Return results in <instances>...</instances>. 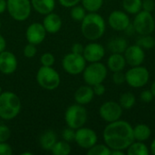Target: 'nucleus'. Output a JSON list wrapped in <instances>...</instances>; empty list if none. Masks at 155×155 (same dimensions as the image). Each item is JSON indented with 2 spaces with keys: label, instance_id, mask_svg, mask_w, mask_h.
<instances>
[{
  "label": "nucleus",
  "instance_id": "nucleus-34",
  "mask_svg": "<svg viewBox=\"0 0 155 155\" xmlns=\"http://www.w3.org/2000/svg\"><path fill=\"white\" fill-rule=\"evenodd\" d=\"M23 53H24V55H25L26 58H33L34 56H35V54H36V53H37L36 45L28 43V44L24 47Z\"/></svg>",
  "mask_w": 155,
  "mask_h": 155
},
{
  "label": "nucleus",
  "instance_id": "nucleus-16",
  "mask_svg": "<svg viewBox=\"0 0 155 155\" xmlns=\"http://www.w3.org/2000/svg\"><path fill=\"white\" fill-rule=\"evenodd\" d=\"M17 58L10 51H3L0 53V72L3 74H12L17 68Z\"/></svg>",
  "mask_w": 155,
  "mask_h": 155
},
{
  "label": "nucleus",
  "instance_id": "nucleus-48",
  "mask_svg": "<svg viewBox=\"0 0 155 155\" xmlns=\"http://www.w3.org/2000/svg\"><path fill=\"white\" fill-rule=\"evenodd\" d=\"M150 152L152 154L155 155V139L151 143V146H150Z\"/></svg>",
  "mask_w": 155,
  "mask_h": 155
},
{
  "label": "nucleus",
  "instance_id": "nucleus-52",
  "mask_svg": "<svg viewBox=\"0 0 155 155\" xmlns=\"http://www.w3.org/2000/svg\"><path fill=\"white\" fill-rule=\"evenodd\" d=\"M1 26H2V24H1V21H0V28H1Z\"/></svg>",
  "mask_w": 155,
  "mask_h": 155
},
{
  "label": "nucleus",
  "instance_id": "nucleus-13",
  "mask_svg": "<svg viewBox=\"0 0 155 155\" xmlns=\"http://www.w3.org/2000/svg\"><path fill=\"white\" fill-rule=\"evenodd\" d=\"M46 30L41 23H32L25 31V38L28 43L38 45L42 44L46 36Z\"/></svg>",
  "mask_w": 155,
  "mask_h": 155
},
{
  "label": "nucleus",
  "instance_id": "nucleus-6",
  "mask_svg": "<svg viewBox=\"0 0 155 155\" xmlns=\"http://www.w3.org/2000/svg\"><path fill=\"white\" fill-rule=\"evenodd\" d=\"M107 76V67L100 63H90L85 66L83 72V78L86 84L94 86V84L103 83Z\"/></svg>",
  "mask_w": 155,
  "mask_h": 155
},
{
  "label": "nucleus",
  "instance_id": "nucleus-14",
  "mask_svg": "<svg viewBox=\"0 0 155 155\" xmlns=\"http://www.w3.org/2000/svg\"><path fill=\"white\" fill-rule=\"evenodd\" d=\"M124 55L126 64H128L131 66L141 65L145 59L144 51L138 45H133L128 46L126 50L124 51Z\"/></svg>",
  "mask_w": 155,
  "mask_h": 155
},
{
  "label": "nucleus",
  "instance_id": "nucleus-31",
  "mask_svg": "<svg viewBox=\"0 0 155 155\" xmlns=\"http://www.w3.org/2000/svg\"><path fill=\"white\" fill-rule=\"evenodd\" d=\"M154 40L151 35H143L138 37L136 45L141 46L143 49H152L154 47Z\"/></svg>",
  "mask_w": 155,
  "mask_h": 155
},
{
  "label": "nucleus",
  "instance_id": "nucleus-40",
  "mask_svg": "<svg viewBox=\"0 0 155 155\" xmlns=\"http://www.w3.org/2000/svg\"><path fill=\"white\" fill-rule=\"evenodd\" d=\"M12 147L6 142L0 143V155H12Z\"/></svg>",
  "mask_w": 155,
  "mask_h": 155
},
{
  "label": "nucleus",
  "instance_id": "nucleus-24",
  "mask_svg": "<svg viewBox=\"0 0 155 155\" xmlns=\"http://www.w3.org/2000/svg\"><path fill=\"white\" fill-rule=\"evenodd\" d=\"M151 136V129L147 124H139L134 128V137L135 141L145 142Z\"/></svg>",
  "mask_w": 155,
  "mask_h": 155
},
{
  "label": "nucleus",
  "instance_id": "nucleus-30",
  "mask_svg": "<svg viewBox=\"0 0 155 155\" xmlns=\"http://www.w3.org/2000/svg\"><path fill=\"white\" fill-rule=\"evenodd\" d=\"M88 155H111V149L106 144H94L87 150Z\"/></svg>",
  "mask_w": 155,
  "mask_h": 155
},
{
  "label": "nucleus",
  "instance_id": "nucleus-2",
  "mask_svg": "<svg viewBox=\"0 0 155 155\" xmlns=\"http://www.w3.org/2000/svg\"><path fill=\"white\" fill-rule=\"evenodd\" d=\"M106 29L104 17L97 12L86 14L82 20L81 32L87 40L95 41L101 38Z\"/></svg>",
  "mask_w": 155,
  "mask_h": 155
},
{
  "label": "nucleus",
  "instance_id": "nucleus-51",
  "mask_svg": "<svg viewBox=\"0 0 155 155\" xmlns=\"http://www.w3.org/2000/svg\"><path fill=\"white\" fill-rule=\"evenodd\" d=\"M2 93V87H1V85H0V94Z\"/></svg>",
  "mask_w": 155,
  "mask_h": 155
},
{
  "label": "nucleus",
  "instance_id": "nucleus-5",
  "mask_svg": "<svg viewBox=\"0 0 155 155\" xmlns=\"http://www.w3.org/2000/svg\"><path fill=\"white\" fill-rule=\"evenodd\" d=\"M36 81L45 90L53 91L60 85L61 78L58 72L52 66L42 65L37 71Z\"/></svg>",
  "mask_w": 155,
  "mask_h": 155
},
{
  "label": "nucleus",
  "instance_id": "nucleus-26",
  "mask_svg": "<svg viewBox=\"0 0 155 155\" xmlns=\"http://www.w3.org/2000/svg\"><path fill=\"white\" fill-rule=\"evenodd\" d=\"M142 0H123V8L129 14L136 15L142 10Z\"/></svg>",
  "mask_w": 155,
  "mask_h": 155
},
{
  "label": "nucleus",
  "instance_id": "nucleus-46",
  "mask_svg": "<svg viewBox=\"0 0 155 155\" xmlns=\"http://www.w3.org/2000/svg\"><path fill=\"white\" fill-rule=\"evenodd\" d=\"M7 8V3L6 0H0V15L5 13Z\"/></svg>",
  "mask_w": 155,
  "mask_h": 155
},
{
  "label": "nucleus",
  "instance_id": "nucleus-44",
  "mask_svg": "<svg viewBox=\"0 0 155 155\" xmlns=\"http://www.w3.org/2000/svg\"><path fill=\"white\" fill-rule=\"evenodd\" d=\"M124 32H125V34L128 35H133L134 33H136V32H135V29H134V26L133 24H130V25L125 28Z\"/></svg>",
  "mask_w": 155,
  "mask_h": 155
},
{
  "label": "nucleus",
  "instance_id": "nucleus-1",
  "mask_svg": "<svg viewBox=\"0 0 155 155\" xmlns=\"http://www.w3.org/2000/svg\"><path fill=\"white\" fill-rule=\"evenodd\" d=\"M103 137L111 150L124 151L134 142V127L126 121L117 120L105 126Z\"/></svg>",
  "mask_w": 155,
  "mask_h": 155
},
{
  "label": "nucleus",
  "instance_id": "nucleus-10",
  "mask_svg": "<svg viewBox=\"0 0 155 155\" xmlns=\"http://www.w3.org/2000/svg\"><path fill=\"white\" fill-rule=\"evenodd\" d=\"M135 32L140 35H151L155 28V21L152 13L146 11H140L136 14L133 23Z\"/></svg>",
  "mask_w": 155,
  "mask_h": 155
},
{
  "label": "nucleus",
  "instance_id": "nucleus-8",
  "mask_svg": "<svg viewBox=\"0 0 155 155\" xmlns=\"http://www.w3.org/2000/svg\"><path fill=\"white\" fill-rule=\"evenodd\" d=\"M150 79V74L147 68L142 65L132 66L125 73V82L134 88H141L147 84Z\"/></svg>",
  "mask_w": 155,
  "mask_h": 155
},
{
  "label": "nucleus",
  "instance_id": "nucleus-15",
  "mask_svg": "<svg viewBox=\"0 0 155 155\" xmlns=\"http://www.w3.org/2000/svg\"><path fill=\"white\" fill-rule=\"evenodd\" d=\"M105 54L104 47L99 43H90L86 45L84 48L83 55L86 62L89 63H95L100 62Z\"/></svg>",
  "mask_w": 155,
  "mask_h": 155
},
{
  "label": "nucleus",
  "instance_id": "nucleus-36",
  "mask_svg": "<svg viewBox=\"0 0 155 155\" xmlns=\"http://www.w3.org/2000/svg\"><path fill=\"white\" fill-rule=\"evenodd\" d=\"M10 136H11L10 129L5 124L0 125V143L7 142Z\"/></svg>",
  "mask_w": 155,
  "mask_h": 155
},
{
  "label": "nucleus",
  "instance_id": "nucleus-4",
  "mask_svg": "<svg viewBox=\"0 0 155 155\" xmlns=\"http://www.w3.org/2000/svg\"><path fill=\"white\" fill-rule=\"evenodd\" d=\"M87 111L82 104L70 105L64 113V121L68 127L77 130L83 127L87 122Z\"/></svg>",
  "mask_w": 155,
  "mask_h": 155
},
{
  "label": "nucleus",
  "instance_id": "nucleus-25",
  "mask_svg": "<svg viewBox=\"0 0 155 155\" xmlns=\"http://www.w3.org/2000/svg\"><path fill=\"white\" fill-rule=\"evenodd\" d=\"M127 154L129 155H147L149 154L148 147L143 143V142H134L127 148Z\"/></svg>",
  "mask_w": 155,
  "mask_h": 155
},
{
  "label": "nucleus",
  "instance_id": "nucleus-22",
  "mask_svg": "<svg viewBox=\"0 0 155 155\" xmlns=\"http://www.w3.org/2000/svg\"><path fill=\"white\" fill-rule=\"evenodd\" d=\"M57 142V136L52 130H47L42 134L39 139L40 146L45 151H51L54 143Z\"/></svg>",
  "mask_w": 155,
  "mask_h": 155
},
{
  "label": "nucleus",
  "instance_id": "nucleus-11",
  "mask_svg": "<svg viewBox=\"0 0 155 155\" xmlns=\"http://www.w3.org/2000/svg\"><path fill=\"white\" fill-rule=\"evenodd\" d=\"M99 114L101 118L109 123L120 120L123 115V108L119 103L114 101H108L104 103L99 109Z\"/></svg>",
  "mask_w": 155,
  "mask_h": 155
},
{
  "label": "nucleus",
  "instance_id": "nucleus-39",
  "mask_svg": "<svg viewBox=\"0 0 155 155\" xmlns=\"http://www.w3.org/2000/svg\"><path fill=\"white\" fill-rule=\"evenodd\" d=\"M153 94L151 90H144L140 94V99L144 103H150L153 99Z\"/></svg>",
  "mask_w": 155,
  "mask_h": 155
},
{
  "label": "nucleus",
  "instance_id": "nucleus-17",
  "mask_svg": "<svg viewBox=\"0 0 155 155\" xmlns=\"http://www.w3.org/2000/svg\"><path fill=\"white\" fill-rule=\"evenodd\" d=\"M108 24L115 31H124L131 24L128 15L120 10L113 11L108 16Z\"/></svg>",
  "mask_w": 155,
  "mask_h": 155
},
{
  "label": "nucleus",
  "instance_id": "nucleus-12",
  "mask_svg": "<svg viewBox=\"0 0 155 155\" xmlns=\"http://www.w3.org/2000/svg\"><path fill=\"white\" fill-rule=\"evenodd\" d=\"M97 134L96 133L86 127H81L75 131V138L74 142L77 143L78 146H80L83 149L88 150L92 146L97 143Z\"/></svg>",
  "mask_w": 155,
  "mask_h": 155
},
{
  "label": "nucleus",
  "instance_id": "nucleus-9",
  "mask_svg": "<svg viewBox=\"0 0 155 155\" xmlns=\"http://www.w3.org/2000/svg\"><path fill=\"white\" fill-rule=\"evenodd\" d=\"M63 69L69 74L77 75L84 72L86 66V60L83 54L69 53L62 60Z\"/></svg>",
  "mask_w": 155,
  "mask_h": 155
},
{
  "label": "nucleus",
  "instance_id": "nucleus-21",
  "mask_svg": "<svg viewBox=\"0 0 155 155\" xmlns=\"http://www.w3.org/2000/svg\"><path fill=\"white\" fill-rule=\"evenodd\" d=\"M125 65H126V61L123 54L113 53L107 60V68L113 73L123 71Z\"/></svg>",
  "mask_w": 155,
  "mask_h": 155
},
{
  "label": "nucleus",
  "instance_id": "nucleus-28",
  "mask_svg": "<svg viewBox=\"0 0 155 155\" xmlns=\"http://www.w3.org/2000/svg\"><path fill=\"white\" fill-rule=\"evenodd\" d=\"M135 101H136V99H135L134 94L133 93L127 92V93L123 94L120 96L119 104L123 109L128 110V109H131L134 107V105L135 104Z\"/></svg>",
  "mask_w": 155,
  "mask_h": 155
},
{
  "label": "nucleus",
  "instance_id": "nucleus-23",
  "mask_svg": "<svg viewBox=\"0 0 155 155\" xmlns=\"http://www.w3.org/2000/svg\"><path fill=\"white\" fill-rule=\"evenodd\" d=\"M107 47L110 52L115 54H124L126 48L128 47V43L125 38L121 36H116L112 38L107 45Z\"/></svg>",
  "mask_w": 155,
  "mask_h": 155
},
{
  "label": "nucleus",
  "instance_id": "nucleus-49",
  "mask_svg": "<svg viewBox=\"0 0 155 155\" xmlns=\"http://www.w3.org/2000/svg\"><path fill=\"white\" fill-rule=\"evenodd\" d=\"M151 91H152V93H153V96L155 97V81L152 84V86H151V89H150Z\"/></svg>",
  "mask_w": 155,
  "mask_h": 155
},
{
  "label": "nucleus",
  "instance_id": "nucleus-43",
  "mask_svg": "<svg viewBox=\"0 0 155 155\" xmlns=\"http://www.w3.org/2000/svg\"><path fill=\"white\" fill-rule=\"evenodd\" d=\"M84 46L80 44V43H75L72 45V53L78 54H83Z\"/></svg>",
  "mask_w": 155,
  "mask_h": 155
},
{
  "label": "nucleus",
  "instance_id": "nucleus-7",
  "mask_svg": "<svg viewBox=\"0 0 155 155\" xmlns=\"http://www.w3.org/2000/svg\"><path fill=\"white\" fill-rule=\"evenodd\" d=\"M6 10L14 20L24 22L30 16L32 12L30 0H6Z\"/></svg>",
  "mask_w": 155,
  "mask_h": 155
},
{
  "label": "nucleus",
  "instance_id": "nucleus-42",
  "mask_svg": "<svg viewBox=\"0 0 155 155\" xmlns=\"http://www.w3.org/2000/svg\"><path fill=\"white\" fill-rule=\"evenodd\" d=\"M60 5L64 7H66V8H71L76 5H78L81 0H58Z\"/></svg>",
  "mask_w": 155,
  "mask_h": 155
},
{
  "label": "nucleus",
  "instance_id": "nucleus-32",
  "mask_svg": "<svg viewBox=\"0 0 155 155\" xmlns=\"http://www.w3.org/2000/svg\"><path fill=\"white\" fill-rule=\"evenodd\" d=\"M70 15L71 17L77 22H82V20L84 18V16L86 15V10L83 5H76L73 7H71V11H70Z\"/></svg>",
  "mask_w": 155,
  "mask_h": 155
},
{
  "label": "nucleus",
  "instance_id": "nucleus-53",
  "mask_svg": "<svg viewBox=\"0 0 155 155\" xmlns=\"http://www.w3.org/2000/svg\"><path fill=\"white\" fill-rule=\"evenodd\" d=\"M154 47H155V40H154Z\"/></svg>",
  "mask_w": 155,
  "mask_h": 155
},
{
  "label": "nucleus",
  "instance_id": "nucleus-47",
  "mask_svg": "<svg viewBox=\"0 0 155 155\" xmlns=\"http://www.w3.org/2000/svg\"><path fill=\"white\" fill-rule=\"evenodd\" d=\"M111 154L112 155H124V152L122 150H111Z\"/></svg>",
  "mask_w": 155,
  "mask_h": 155
},
{
  "label": "nucleus",
  "instance_id": "nucleus-45",
  "mask_svg": "<svg viewBox=\"0 0 155 155\" xmlns=\"http://www.w3.org/2000/svg\"><path fill=\"white\" fill-rule=\"evenodd\" d=\"M5 47H6V41L5 39V37L2 35H0V53L5 51Z\"/></svg>",
  "mask_w": 155,
  "mask_h": 155
},
{
  "label": "nucleus",
  "instance_id": "nucleus-18",
  "mask_svg": "<svg viewBox=\"0 0 155 155\" xmlns=\"http://www.w3.org/2000/svg\"><path fill=\"white\" fill-rule=\"evenodd\" d=\"M42 24L47 33L54 35L60 31L63 22L59 15L52 12L45 15V18Z\"/></svg>",
  "mask_w": 155,
  "mask_h": 155
},
{
  "label": "nucleus",
  "instance_id": "nucleus-29",
  "mask_svg": "<svg viewBox=\"0 0 155 155\" xmlns=\"http://www.w3.org/2000/svg\"><path fill=\"white\" fill-rule=\"evenodd\" d=\"M82 5L89 13H94L101 9L104 0H81Z\"/></svg>",
  "mask_w": 155,
  "mask_h": 155
},
{
  "label": "nucleus",
  "instance_id": "nucleus-35",
  "mask_svg": "<svg viewBox=\"0 0 155 155\" xmlns=\"http://www.w3.org/2000/svg\"><path fill=\"white\" fill-rule=\"evenodd\" d=\"M62 138H63L64 141H65L67 143L74 142V138H75V130L72 129L70 127L63 130V132H62Z\"/></svg>",
  "mask_w": 155,
  "mask_h": 155
},
{
  "label": "nucleus",
  "instance_id": "nucleus-41",
  "mask_svg": "<svg viewBox=\"0 0 155 155\" xmlns=\"http://www.w3.org/2000/svg\"><path fill=\"white\" fill-rule=\"evenodd\" d=\"M93 87V90H94V95H98V96H101L103 95L104 93H105V86L103 84V83L101 84H94Z\"/></svg>",
  "mask_w": 155,
  "mask_h": 155
},
{
  "label": "nucleus",
  "instance_id": "nucleus-27",
  "mask_svg": "<svg viewBox=\"0 0 155 155\" xmlns=\"http://www.w3.org/2000/svg\"><path fill=\"white\" fill-rule=\"evenodd\" d=\"M71 146L65 141H57L53 146L51 152L54 155H68L71 153Z\"/></svg>",
  "mask_w": 155,
  "mask_h": 155
},
{
  "label": "nucleus",
  "instance_id": "nucleus-33",
  "mask_svg": "<svg viewBox=\"0 0 155 155\" xmlns=\"http://www.w3.org/2000/svg\"><path fill=\"white\" fill-rule=\"evenodd\" d=\"M55 62V58L51 53H45L41 55L40 63L44 66H53Z\"/></svg>",
  "mask_w": 155,
  "mask_h": 155
},
{
  "label": "nucleus",
  "instance_id": "nucleus-37",
  "mask_svg": "<svg viewBox=\"0 0 155 155\" xmlns=\"http://www.w3.org/2000/svg\"><path fill=\"white\" fill-rule=\"evenodd\" d=\"M113 81L115 84L117 85H121L124 84L125 83V74L123 73V71H119V72H114L113 74Z\"/></svg>",
  "mask_w": 155,
  "mask_h": 155
},
{
  "label": "nucleus",
  "instance_id": "nucleus-38",
  "mask_svg": "<svg viewBox=\"0 0 155 155\" xmlns=\"http://www.w3.org/2000/svg\"><path fill=\"white\" fill-rule=\"evenodd\" d=\"M142 8L143 11L152 13L155 8V3L153 0H143L142 2Z\"/></svg>",
  "mask_w": 155,
  "mask_h": 155
},
{
  "label": "nucleus",
  "instance_id": "nucleus-50",
  "mask_svg": "<svg viewBox=\"0 0 155 155\" xmlns=\"http://www.w3.org/2000/svg\"><path fill=\"white\" fill-rule=\"evenodd\" d=\"M21 154L22 155H32L33 153H30V152H26V153H22Z\"/></svg>",
  "mask_w": 155,
  "mask_h": 155
},
{
  "label": "nucleus",
  "instance_id": "nucleus-19",
  "mask_svg": "<svg viewBox=\"0 0 155 155\" xmlns=\"http://www.w3.org/2000/svg\"><path fill=\"white\" fill-rule=\"evenodd\" d=\"M94 96V93L91 85H82L74 93V101L76 104L85 105L92 102Z\"/></svg>",
  "mask_w": 155,
  "mask_h": 155
},
{
  "label": "nucleus",
  "instance_id": "nucleus-20",
  "mask_svg": "<svg viewBox=\"0 0 155 155\" xmlns=\"http://www.w3.org/2000/svg\"><path fill=\"white\" fill-rule=\"evenodd\" d=\"M32 8L40 15H45L55 8V0H30Z\"/></svg>",
  "mask_w": 155,
  "mask_h": 155
},
{
  "label": "nucleus",
  "instance_id": "nucleus-3",
  "mask_svg": "<svg viewBox=\"0 0 155 155\" xmlns=\"http://www.w3.org/2000/svg\"><path fill=\"white\" fill-rule=\"evenodd\" d=\"M21 100L13 92H2L0 94V118L10 121L15 119L21 111Z\"/></svg>",
  "mask_w": 155,
  "mask_h": 155
}]
</instances>
